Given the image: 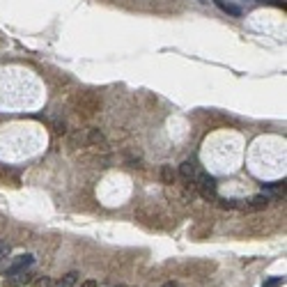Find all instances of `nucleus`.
Instances as JSON below:
<instances>
[{"label":"nucleus","mask_w":287,"mask_h":287,"mask_svg":"<svg viewBox=\"0 0 287 287\" xmlns=\"http://www.w3.org/2000/svg\"><path fill=\"white\" fill-rule=\"evenodd\" d=\"M193 184H198L200 186V191L205 198H209V195H214L216 193V179L211 177V175L207 173H202V170H198V175H195V182Z\"/></svg>","instance_id":"2"},{"label":"nucleus","mask_w":287,"mask_h":287,"mask_svg":"<svg viewBox=\"0 0 287 287\" xmlns=\"http://www.w3.org/2000/svg\"><path fill=\"white\" fill-rule=\"evenodd\" d=\"M278 285H283V278H269L262 283V287H278Z\"/></svg>","instance_id":"10"},{"label":"nucleus","mask_w":287,"mask_h":287,"mask_svg":"<svg viewBox=\"0 0 287 287\" xmlns=\"http://www.w3.org/2000/svg\"><path fill=\"white\" fill-rule=\"evenodd\" d=\"M83 143H87V145H99V143H104V133L99 129H87Z\"/></svg>","instance_id":"7"},{"label":"nucleus","mask_w":287,"mask_h":287,"mask_svg":"<svg viewBox=\"0 0 287 287\" xmlns=\"http://www.w3.org/2000/svg\"><path fill=\"white\" fill-rule=\"evenodd\" d=\"M269 202H271L269 195H255V198H251V202L246 205V209H248V211H260V209L269 207Z\"/></svg>","instance_id":"4"},{"label":"nucleus","mask_w":287,"mask_h":287,"mask_svg":"<svg viewBox=\"0 0 287 287\" xmlns=\"http://www.w3.org/2000/svg\"><path fill=\"white\" fill-rule=\"evenodd\" d=\"M7 255H9V244L5 241V239H0V262L5 260Z\"/></svg>","instance_id":"9"},{"label":"nucleus","mask_w":287,"mask_h":287,"mask_svg":"<svg viewBox=\"0 0 287 287\" xmlns=\"http://www.w3.org/2000/svg\"><path fill=\"white\" fill-rule=\"evenodd\" d=\"M161 287H177V283H175V280H168V283H163Z\"/></svg>","instance_id":"12"},{"label":"nucleus","mask_w":287,"mask_h":287,"mask_svg":"<svg viewBox=\"0 0 287 287\" xmlns=\"http://www.w3.org/2000/svg\"><path fill=\"white\" fill-rule=\"evenodd\" d=\"M214 2H216V7L221 9V12H225L230 16H241V7L235 5V2H227V0H214Z\"/></svg>","instance_id":"5"},{"label":"nucleus","mask_w":287,"mask_h":287,"mask_svg":"<svg viewBox=\"0 0 287 287\" xmlns=\"http://www.w3.org/2000/svg\"><path fill=\"white\" fill-rule=\"evenodd\" d=\"M113 287H127V285H113Z\"/></svg>","instance_id":"13"},{"label":"nucleus","mask_w":287,"mask_h":287,"mask_svg":"<svg viewBox=\"0 0 287 287\" xmlns=\"http://www.w3.org/2000/svg\"><path fill=\"white\" fill-rule=\"evenodd\" d=\"M179 175H182L186 182H195V175H198V165L193 163V161H184L182 165H179Z\"/></svg>","instance_id":"3"},{"label":"nucleus","mask_w":287,"mask_h":287,"mask_svg":"<svg viewBox=\"0 0 287 287\" xmlns=\"http://www.w3.org/2000/svg\"><path fill=\"white\" fill-rule=\"evenodd\" d=\"M80 287H96V280H83Z\"/></svg>","instance_id":"11"},{"label":"nucleus","mask_w":287,"mask_h":287,"mask_svg":"<svg viewBox=\"0 0 287 287\" xmlns=\"http://www.w3.org/2000/svg\"><path fill=\"white\" fill-rule=\"evenodd\" d=\"M79 283V271H69V273H64L60 280H55L51 287H74Z\"/></svg>","instance_id":"6"},{"label":"nucleus","mask_w":287,"mask_h":287,"mask_svg":"<svg viewBox=\"0 0 287 287\" xmlns=\"http://www.w3.org/2000/svg\"><path fill=\"white\" fill-rule=\"evenodd\" d=\"M35 264V257L30 255V253H26V255H16L14 260H12V264L7 267V271H5V276L7 278H12V276H18V273H26L30 267Z\"/></svg>","instance_id":"1"},{"label":"nucleus","mask_w":287,"mask_h":287,"mask_svg":"<svg viewBox=\"0 0 287 287\" xmlns=\"http://www.w3.org/2000/svg\"><path fill=\"white\" fill-rule=\"evenodd\" d=\"M175 177H177V173L173 170V165H163V168H161V179H163V184H173Z\"/></svg>","instance_id":"8"}]
</instances>
